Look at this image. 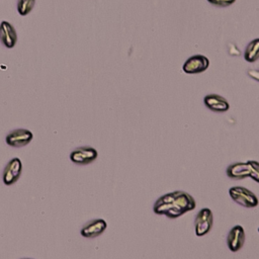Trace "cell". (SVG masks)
<instances>
[{"mask_svg": "<svg viewBox=\"0 0 259 259\" xmlns=\"http://www.w3.org/2000/svg\"><path fill=\"white\" fill-rule=\"evenodd\" d=\"M35 0H18L17 1V11L20 15H27L33 8Z\"/></svg>", "mask_w": 259, "mask_h": 259, "instance_id": "5bb4252c", "label": "cell"}, {"mask_svg": "<svg viewBox=\"0 0 259 259\" xmlns=\"http://www.w3.org/2000/svg\"><path fill=\"white\" fill-rule=\"evenodd\" d=\"M0 41L7 49H12L16 45V30L14 26L8 21H2L0 23Z\"/></svg>", "mask_w": 259, "mask_h": 259, "instance_id": "9c48e42d", "label": "cell"}, {"mask_svg": "<svg viewBox=\"0 0 259 259\" xmlns=\"http://www.w3.org/2000/svg\"><path fill=\"white\" fill-rule=\"evenodd\" d=\"M244 58L247 62L250 63H253L259 59V38H255L247 45Z\"/></svg>", "mask_w": 259, "mask_h": 259, "instance_id": "4fadbf2b", "label": "cell"}, {"mask_svg": "<svg viewBox=\"0 0 259 259\" xmlns=\"http://www.w3.org/2000/svg\"><path fill=\"white\" fill-rule=\"evenodd\" d=\"M203 102L209 110L214 112H225L230 108V104L227 99L219 94H208L204 96Z\"/></svg>", "mask_w": 259, "mask_h": 259, "instance_id": "8fae6325", "label": "cell"}, {"mask_svg": "<svg viewBox=\"0 0 259 259\" xmlns=\"http://www.w3.org/2000/svg\"><path fill=\"white\" fill-rule=\"evenodd\" d=\"M250 166L247 162H237L231 164L227 168V176L231 179L241 180L249 177Z\"/></svg>", "mask_w": 259, "mask_h": 259, "instance_id": "7c38bea8", "label": "cell"}, {"mask_svg": "<svg viewBox=\"0 0 259 259\" xmlns=\"http://www.w3.org/2000/svg\"><path fill=\"white\" fill-rule=\"evenodd\" d=\"M213 225V214L208 207L201 208L194 220V230L195 235L202 237L206 235Z\"/></svg>", "mask_w": 259, "mask_h": 259, "instance_id": "3957f363", "label": "cell"}, {"mask_svg": "<svg viewBox=\"0 0 259 259\" xmlns=\"http://www.w3.org/2000/svg\"><path fill=\"white\" fill-rule=\"evenodd\" d=\"M247 73H248V75H249L251 78H253V79H255L256 81L259 82V70L250 69V70H248Z\"/></svg>", "mask_w": 259, "mask_h": 259, "instance_id": "e0dca14e", "label": "cell"}, {"mask_svg": "<svg viewBox=\"0 0 259 259\" xmlns=\"http://www.w3.org/2000/svg\"><path fill=\"white\" fill-rule=\"evenodd\" d=\"M258 232H259V228H258Z\"/></svg>", "mask_w": 259, "mask_h": 259, "instance_id": "d6986e66", "label": "cell"}, {"mask_svg": "<svg viewBox=\"0 0 259 259\" xmlns=\"http://www.w3.org/2000/svg\"><path fill=\"white\" fill-rule=\"evenodd\" d=\"M22 171V163L19 158H12L6 165L3 172V182L5 185H12L20 177Z\"/></svg>", "mask_w": 259, "mask_h": 259, "instance_id": "52a82bcc", "label": "cell"}, {"mask_svg": "<svg viewBox=\"0 0 259 259\" xmlns=\"http://www.w3.org/2000/svg\"><path fill=\"white\" fill-rule=\"evenodd\" d=\"M196 201L192 195L183 190H175L160 196L154 203L156 214H163L169 219H177L187 211L193 210Z\"/></svg>", "mask_w": 259, "mask_h": 259, "instance_id": "6da1fadb", "label": "cell"}, {"mask_svg": "<svg viewBox=\"0 0 259 259\" xmlns=\"http://www.w3.org/2000/svg\"><path fill=\"white\" fill-rule=\"evenodd\" d=\"M209 66V61L202 55H195L190 57L184 63L182 69L186 74H198L204 72Z\"/></svg>", "mask_w": 259, "mask_h": 259, "instance_id": "8992f818", "label": "cell"}, {"mask_svg": "<svg viewBox=\"0 0 259 259\" xmlns=\"http://www.w3.org/2000/svg\"><path fill=\"white\" fill-rule=\"evenodd\" d=\"M231 198L241 206L252 208L258 205L259 200L255 193L243 186H233L229 189Z\"/></svg>", "mask_w": 259, "mask_h": 259, "instance_id": "7a4b0ae2", "label": "cell"}, {"mask_svg": "<svg viewBox=\"0 0 259 259\" xmlns=\"http://www.w3.org/2000/svg\"><path fill=\"white\" fill-rule=\"evenodd\" d=\"M107 228V223L102 219H96L89 222L81 229V235L87 239H94L100 236Z\"/></svg>", "mask_w": 259, "mask_h": 259, "instance_id": "30bf717a", "label": "cell"}, {"mask_svg": "<svg viewBox=\"0 0 259 259\" xmlns=\"http://www.w3.org/2000/svg\"><path fill=\"white\" fill-rule=\"evenodd\" d=\"M210 4L218 7H228L233 4L236 0H207Z\"/></svg>", "mask_w": 259, "mask_h": 259, "instance_id": "2e32d148", "label": "cell"}, {"mask_svg": "<svg viewBox=\"0 0 259 259\" xmlns=\"http://www.w3.org/2000/svg\"><path fill=\"white\" fill-rule=\"evenodd\" d=\"M32 139H33V134L30 131L26 128H17L10 132L7 135L6 143L11 147L20 148L29 144L32 141Z\"/></svg>", "mask_w": 259, "mask_h": 259, "instance_id": "5b68a950", "label": "cell"}, {"mask_svg": "<svg viewBox=\"0 0 259 259\" xmlns=\"http://www.w3.org/2000/svg\"><path fill=\"white\" fill-rule=\"evenodd\" d=\"M22 259H32V258H22Z\"/></svg>", "mask_w": 259, "mask_h": 259, "instance_id": "ac0fdd59", "label": "cell"}, {"mask_svg": "<svg viewBox=\"0 0 259 259\" xmlns=\"http://www.w3.org/2000/svg\"><path fill=\"white\" fill-rule=\"evenodd\" d=\"M247 163L250 166L249 177H251L255 182L259 183V162L254 161V160H249V161H247Z\"/></svg>", "mask_w": 259, "mask_h": 259, "instance_id": "9a60e30c", "label": "cell"}, {"mask_svg": "<svg viewBox=\"0 0 259 259\" xmlns=\"http://www.w3.org/2000/svg\"><path fill=\"white\" fill-rule=\"evenodd\" d=\"M245 239H246V234L243 227L239 225L233 227L230 230L227 237V244L229 249L232 252L239 251L243 247L245 243Z\"/></svg>", "mask_w": 259, "mask_h": 259, "instance_id": "ba28073f", "label": "cell"}, {"mask_svg": "<svg viewBox=\"0 0 259 259\" xmlns=\"http://www.w3.org/2000/svg\"><path fill=\"white\" fill-rule=\"evenodd\" d=\"M98 156L97 151L92 147H80L72 151L70 160L77 165H87L96 160Z\"/></svg>", "mask_w": 259, "mask_h": 259, "instance_id": "277c9868", "label": "cell"}]
</instances>
